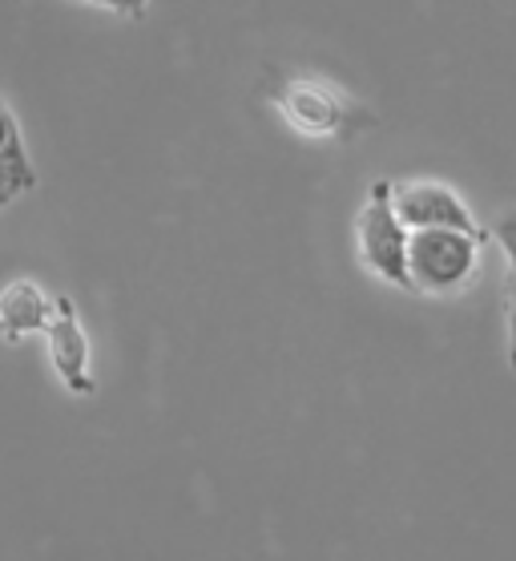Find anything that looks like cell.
I'll return each instance as SVG.
<instances>
[{"label":"cell","instance_id":"1","mask_svg":"<svg viewBox=\"0 0 516 561\" xmlns=\"http://www.w3.org/2000/svg\"><path fill=\"white\" fill-rule=\"evenodd\" d=\"M484 234L452 227H424L408 239L412 295H456L477 279Z\"/></svg>","mask_w":516,"mask_h":561},{"label":"cell","instance_id":"2","mask_svg":"<svg viewBox=\"0 0 516 561\" xmlns=\"http://www.w3.org/2000/svg\"><path fill=\"white\" fill-rule=\"evenodd\" d=\"M408 239L412 230L403 227V218L391 206V179L371 182L367 203L355 218V251H359V267L376 275L388 287L412 291V275H408Z\"/></svg>","mask_w":516,"mask_h":561},{"label":"cell","instance_id":"3","mask_svg":"<svg viewBox=\"0 0 516 561\" xmlns=\"http://www.w3.org/2000/svg\"><path fill=\"white\" fill-rule=\"evenodd\" d=\"M278 114L287 117L290 129H299L307 138H335L340 129L364 122V114L352 105V98H343L335 85L319 81V77H290L287 85L275 98Z\"/></svg>","mask_w":516,"mask_h":561},{"label":"cell","instance_id":"4","mask_svg":"<svg viewBox=\"0 0 516 561\" xmlns=\"http://www.w3.org/2000/svg\"><path fill=\"white\" fill-rule=\"evenodd\" d=\"M391 206H395V215L403 218V227L408 230L452 227V230L484 234V230L477 227L472 210H468V203L448 186V182H436V179L391 182Z\"/></svg>","mask_w":516,"mask_h":561},{"label":"cell","instance_id":"5","mask_svg":"<svg viewBox=\"0 0 516 561\" xmlns=\"http://www.w3.org/2000/svg\"><path fill=\"white\" fill-rule=\"evenodd\" d=\"M49 359L57 376L65 380V388L73 396H93L98 383H93V371H89V335L81 328V316H77V304L69 295H57V311H53L49 332Z\"/></svg>","mask_w":516,"mask_h":561},{"label":"cell","instance_id":"6","mask_svg":"<svg viewBox=\"0 0 516 561\" xmlns=\"http://www.w3.org/2000/svg\"><path fill=\"white\" fill-rule=\"evenodd\" d=\"M57 311V295H49L37 279H9L0 287V340L25 344L33 335H45Z\"/></svg>","mask_w":516,"mask_h":561},{"label":"cell","instance_id":"7","mask_svg":"<svg viewBox=\"0 0 516 561\" xmlns=\"http://www.w3.org/2000/svg\"><path fill=\"white\" fill-rule=\"evenodd\" d=\"M0 174L13 179L25 194L37 186V170H33V158H28L21 122H16L13 105L4 102V98H0Z\"/></svg>","mask_w":516,"mask_h":561},{"label":"cell","instance_id":"8","mask_svg":"<svg viewBox=\"0 0 516 561\" xmlns=\"http://www.w3.org/2000/svg\"><path fill=\"white\" fill-rule=\"evenodd\" d=\"M492 239L501 243L504 259H508V271H516V206L501 210V215L492 218Z\"/></svg>","mask_w":516,"mask_h":561},{"label":"cell","instance_id":"9","mask_svg":"<svg viewBox=\"0 0 516 561\" xmlns=\"http://www.w3.org/2000/svg\"><path fill=\"white\" fill-rule=\"evenodd\" d=\"M504 323H508V368L516 371V271L504 283Z\"/></svg>","mask_w":516,"mask_h":561},{"label":"cell","instance_id":"10","mask_svg":"<svg viewBox=\"0 0 516 561\" xmlns=\"http://www.w3.org/2000/svg\"><path fill=\"white\" fill-rule=\"evenodd\" d=\"M69 4H98V9H110V13L129 16V21L146 16V9H150V0H69Z\"/></svg>","mask_w":516,"mask_h":561},{"label":"cell","instance_id":"11","mask_svg":"<svg viewBox=\"0 0 516 561\" xmlns=\"http://www.w3.org/2000/svg\"><path fill=\"white\" fill-rule=\"evenodd\" d=\"M21 194H25V191H21L13 179H4V174H0V210H4V206H13Z\"/></svg>","mask_w":516,"mask_h":561}]
</instances>
